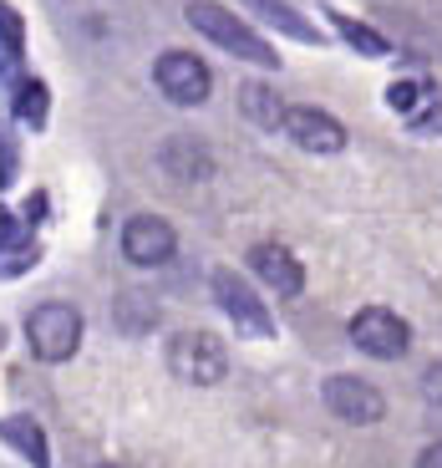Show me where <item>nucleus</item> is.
I'll use <instances>...</instances> for the list:
<instances>
[{"label":"nucleus","mask_w":442,"mask_h":468,"mask_svg":"<svg viewBox=\"0 0 442 468\" xmlns=\"http://www.w3.org/2000/svg\"><path fill=\"white\" fill-rule=\"evenodd\" d=\"M26 341H31L36 362H71L77 346H82V311L67 301H41L26 316Z\"/></svg>","instance_id":"nucleus-2"},{"label":"nucleus","mask_w":442,"mask_h":468,"mask_svg":"<svg viewBox=\"0 0 442 468\" xmlns=\"http://www.w3.org/2000/svg\"><path fill=\"white\" fill-rule=\"evenodd\" d=\"M36 260H41V245H36V239H16V245H5V250H0V281L26 275Z\"/></svg>","instance_id":"nucleus-19"},{"label":"nucleus","mask_w":442,"mask_h":468,"mask_svg":"<svg viewBox=\"0 0 442 468\" xmlns=\"http://www.w3.org/2000/svg\"><path fill=\"white\" fill-rule=\"evenodd\" d=\"M427 87H432V82H422V77H407V82H392V87H386V107H392L396 117H407L412 107L422 102V92H427Z\"/></svg>","instance_id":"nucleus-21"},{"label":"nucleus","mask_w":442,"mask_h":468,"mask_svg":"<svg viewBox=\"0 0 442 468\" xmlns=\"http://www.w3.org/2000/svg\"><path fill=\"white\" fill-rule=\"evenodd\" d=\"M11 112H16V122L41 133L47 128V112H51V87L41 82V77H21V87L11 92Z\"/></svg>","instance_id":"nucleus-16"},{"label":"nucleus","mask_w":442,"mask_h":468,"mask_svg":"<svg viewBox=\"0 0 442 468\" xmlns=\"http://www.w3.org/2000/svg\"><path fill=\"white\" fill-rule=\"evenodd\" d=\"M0 443H11L31 468H51V443H47V433H41V422L26 418V412H16V418L0 422Z\"/></svg>","instance_id":"nucleus-14"},{"label":"nucleus","mask_w":442,"mask_h":468,"mask_svg":"<svg viewBox=\"0 0 442 468\" xmlns=\"http://www.w3.org/2000/svg\"><path fill=\"white\" fill-rule=\"evenodd\" d=\"M0 346H5V326H0Z\"/></svg>","instance_id":"nucleus-25"},{"label":"nucleus","mask_w":442,"mask_h":468,"mask_svg":"<svg viewBox=\"0 0 442 468\" xmlns=\"http://www.w3.org/2000/svg\"><path fill=\"white\" fill-rule=\"evenodd\" d=\"M326 408L336 412L341 422H356V428H372V422H382L386 412V398L376 392L372 382H361V377H331L326 382Z\"/></svg>","instance_id":"nucleus-8"},{"label":"nucleus","mask_w":442,"mask_h":468,"mask_svg":"<svg viewBox=\"0 0 442 468\" xmlns=\"http://www.w3.org/2000/svg\"><path fill=\"white\" fill-rule=\"evenodd\" d=\"M279 133L305 153H341L346 148V128L331 112H321V107H285Z\"/></svg>","instance_id":"nucleus-9"},{"label":"nucleus","mask_w":442,"mask_h":468,"mask_svg":"<svg viewBox=\"0 0 442 468\" xmlns=\"http://www.w3.org/2000/svg\"><path fill=\"white\" fill-rule=\"evenodd\" d=\"M21 174V138L11 133V122H0V194L16 184Z\"/></svg>","instance_id":"nucleus-20"},{"label":"nucleus","mask_w":442,"mask_h":468,"mask_svg":"<svg viewBox=\"0 0 442 468\" xmlns=\"http://www.w3.org/2000/svg\"><path fill=\"white\" fill-rule=\"evenodd\" d=\"M209 291H214V301H219V311L234 321V331L259 336V341L275 336V316H269V305L259 301V291L245 281V275H234V270H214Z\"/></svg>","instance_id":"nucleus-4"},{"label":"nucleus","mask_w":442,"mask_h":468,"mask_svg":"<svg viewBox=\"0 0 442 468\" xmlns=\"http://www.w3.org/2000/svg\"><path fill=\"white\" fill-rule=\"evenodd\" d=\"M16 239H31V229H26V219H16V214L0 204V250L16 245Z\"/></svg>","instance_id":"nucleus-22"},{"label":"nucleus","mask_w":442,"mask_h":468,"mask_svg":"<svg viewBox=\"0 0 442 468\" xmlns=\"http://www.w3.org/2000/svg\"><path fill=\"white\" fill-rule=\"evenodd\" d=\"M21 57H26V26H21V16L0 0V97H11L16 87H21V77H26Z\"/></svg>","instance_id":"nucleus-12"},{"label":"nucleus","mask_w":442,"mask_h":468,"mask_svg":"<svg viewBox=\"0 0 442 468\" xmlns=\"http://www.w3.org/2000/svg\"><path fill=\"white\" fill-rule=\"evenodd\" d=\"M402 122H407L412 133H422V138H437V133H442V87H427V92H422V102L412 107Z\"/></svg>","instance_id":"nucleus-18"},{"label":"nucleus","mask_w":442,"mask_h":468,"mask_svg":"<svg viewBox=\"0 0 442 468\" xmlns=\"http://www.w3.org/2000/svg\"><path fill=\"white\" fill-rule=\"evenodd\" d=\"M351 341H356V351H366L376 362H402L412 351V326L396 311H386V305H366V311L351 316Z\"/></svg>","instance_id":"nucleus-5"},{"label":"nucleus","mask_w":442,"mask_h":468,"mask_svg":"<svg viewBox=\"0 0 442 468\" xmlns=\"http://www.w3.org/2000/svg\"><path fill=\"white\" fill-rule=\"evenodd\" d=\"M153 82L174 107H204L214 92V71L194 51H163L158 67H153Z\"/></svg>","instance_id":"nucleus-6"},{"label":"nucleus","mask_w":442,"mask_h":468,"mask_svg":"<svg viewBox=\"0 0 442 468\" xmlns=\"http://www.w3.org/2000/svg\"><path fill=\"white\" fill-rule=\"evenodd\" d=\"M249 270H255L275 295H300L305 291V265L285 245H275V239H265V245L249 250Z\"/></svg>","instance_id":"nucleus-10"},{"label":"nucleus","mask_w":442,"mask_h":468,"mask_svg":"<svg viewBox=\"0 0 442 468\" xmlns=\"http://www.w3.org/2000/svg\"><path fill=\"white\" fill-rule=\"evenodd\" d=\"M188 26L194 31H204L214 41V47H224L229 57H239V61H249V67H269V71H279V51L269 47L259 31H249L245 21L234 11H224L219 0H188Z\"/></svg>","instance_id":"nucleus-1"},{"label":"nucleus","mask_w":442,"mask_h":468,"mask_svg":"<svg viewBox=\"0 0 442 468\" xmlns=\"http://www.w3.org/2000/svg\"><path fill=\"white\" fill-rule=\"evenodd\" d=\"M174 250H178V234L158 214H132L122 224V260H132V265H168Z\"/></svg>","instance_id":"nucleus-7"},{"label":"nucleus","mask_w":442,"mask_h":468,"mask_svg":"<svg viewBox=\"0 0 442 468\" xmlns=\"http://www.w3.org/2000/svg\"><path fill=\"white\" fill-rule=\"evenodd\" d=\"M422 392H427V398H432V402H437V408H442V367H432V372L422 377Z\"/></svg>","instance_id":"nucleus-23"},{"label":"nucleus","mask_w":442,"mask_h":468,"mask_svg":"<svg viewBox=\"0 0 442 468\" xmlns=\"http://www.w3.org/2000/svg\"><path fill=\"white\" fill-rule=\"evenodd\" d=\"M331 26H336V36L341 41H346L351 51H356V57H372V61H382L386 51H392V41H386L382 31H372V26L366 21H356V16H346V11H336V5H331Z\"/></svg>","instance_id":"nucleus-15"},{"label":"nucleus","mask_w":442,"mask_h":468,"mask_svg":"<svg viewBox=\"0 0 442 468\" xmlns=\"http://www.w3.org/2000/svg\"><path fill=\"white\" fill-rule=\"evenodd\" d=\"M417 468H442V438H437V443H427V448L417 453Z\"/></svg>","instance_id":"nucleus-24"},{"label":"nucleus","mask_w":442,"mask_h":468,"mask_svg":"<svg viewBox=\"0 0 442 468\" xmlns=\"http://www.w3.org/2000/svg\"><path fill=\"white\" fill-rule=\"evenodd\" d=\"M245 5H249V11H255L265 26H275V31L295 36V41H305V47H321V41H326V31H321L315 21H305V16L295 11L290 0H245Z\"/></svg>","instance_id":"nucleus-13"},{"label":"nucleus","mask_w":442,"mask_h":468,"mask_svg":"<svg viewBox=\"0 0 442 468\" xmlns=\"http://www.w3.org/2000/svg\"><path fill=\"white\" fill-rule=\"evenodd\" d=\"M158 164H163L168 178H178V184H204V178H214V158L204 143L184 138V133H174V138L158 148Z\"/></svg>","instance_id":"nucleus-11"},{"label":"nucleus","mask_w":442,"mask_h":468,"mask_svg":"<svg viewBox=\"0 0 442 468\" xmlns=\"http://www.w3.org/2000/svg\"><path fill=\"white\" fill-rule=\"evenodd\" d=\"M168 372H174L178 382L214 387L229 372V351H224V341L214 336V331H178V336L168 341Z\"/></svg>","instance_id":"nucleus-3"},{"label":"nucleus","mask_w":442,"mask_h":468,"mask_svg":"<svg viewBox=\"0 0 442 468\" xmlns=\"http://www.w3.org/2000/svg\"><path fill=\"white\" fill-rule=\"evenodd\" d=\"M239 107H245L249 122H255V128H265V133H275L279 122H285V102H279L265 82H245V87H239Z\"/></svg>","instance_id":"nucleus-17"}]
</instances>
